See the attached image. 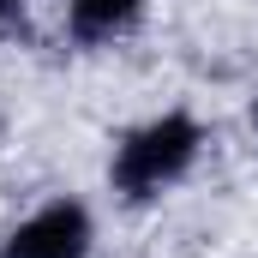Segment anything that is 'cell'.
<instances>
[{"mask_svg": "<svg viewBox=\"0 0 258 258\" xmlns=\"http://www.w3.org/2000/svg\"><path fill=\"white\" fill-rule=\"evenodd\" d=\"M138 12H144V0H66V30L78 42H108L138 24Z\"/></svg>", "mask_w": 258, "mask_h": 258, "instance_id": "3", "label": "cell"}, {"mask_svg": "<svg viewBox=\"0 0 258 258\" xmlns=\"http://www.w3.org/2000/svg\"><path fill=\"white\" fill-rule=\"evenodd\" d=\"M84 252H90V216H84V204L54 198L30 222L12 228V240H6L0 258H84Z\"/></svg>", "mask_w": 258, "mask_h": 258, "instance_id": "2", "label": "cell"}, {"mask_svg": "<svg viewBox=\"0 0 258 258\" xmlns=\"http://www.w3.org/2000/svg\"><path fill=\"white\" fill-rule=\"evenodd\" d=\"M18 18H24V0H0V36H6Z\"/></svg>", "mask_w": 258, "mask_h": 258, "instance_id": "4", "label": "cell"}, {"mask_svg": "<svg viewBox=\"0 0 258 258\" xmlns=\"http://www.w3.org/2000/svg\"><path fill=\"white\" fill-rule=\"evenodd\" d=\"M198 144H204V132H198L192 114H162V120H150V126H138V132L120 138L108 180H114V192L126 198V204H144V198L174 186L198 162Z\"/></svg>", "mask_w": 258, "mask_h": 258, "instance_id": "1", "label": "cell"}, {"mask_svg": "<svg viewBox=\"0 0 258 258\" xmlns=\"http://www.w3.org/2000/svg\"><path fill=\"white\" fill-rule=\"evenodd\" d=\"M252 132H258V102H252Z\"/></svg>", "mask_w": 258, "mask_h": 258, "instance_id": "5", "label": "cell"}]
</instances>
